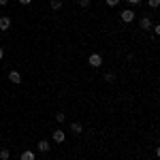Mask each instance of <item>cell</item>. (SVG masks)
<instances>
[{
	"mask_svg": "<svg viewBox=\"0 0 160 160\" xmlns=\"http://www.w3.org/2000/svg\"><path fill=\"white\" fill-rule=\"evenodd\" d=\"M2 58H4V51H2V47H0V60H2Z\"/></svg>",
	"mask_w": 160,
	"mask_h": 160,
	"instance_id": "44dd1931",
	"label": "cell"
},
{
	"mask_svg": "<svg viewBox=\"0 0 160 160\" xmlns=\"http://www.w3.org/2000/svg\"><path fill=\"white\" fill-rule=\"evenodd\" d=\"M17 2H19V4H30L32 0H17Z\"/></svg>",
	"mask_w": 160,
	"mask_h": 160,
	"instance_id": "ac0fdd59",
	"label": "cell"
},
{
	"mask_svg": "<svg viewBox=\"0 0 160 160\" xmlns=\"http://www.w3.org/2000/svg\"><path fill=\"white\" fill-rule=\"evenodd\" d=\"M68 128H71V132H73V135H77V137H79L81 132H83V126H81L79 122H73L71 126H68Z\"/></svg>",
	"mask_w": 160,
	"mask_h": 160,
	"instance_id": "52a82bcc",
	"label": "cell"
},
{
	"mask_svg": "<svg viewBox=\"0 0 160 160\" xmlns=\"http://www.w3.org/2000/svg\"><path fill=\"white\" fill-rule=\"evenodd\" d=\"M126 2H128V4H139L141 0H126Z\"/></svg>",
	"mask_w": 160,
	"mask_h": 160,
	"instance_id": "d6986e66",
	"label": "cell"
},
{
	"mask_svg": "<svg viewBox=\"0 0 160 160\" xmlns=\"http://www.w3.org/2000/svg\"><path fill=\"white\" fill-rule=\"evenodd\" d=\"M107 2V7H118L120 4V0H105Z\"/></svg>",
	"mask_w": 160,
	"mask_h": 160,
	"instance_id": "e0dca14e",
	"label": "cell"
},
{
	"mask_svg": "<svg viewBox=\"0 0 160 160\" xmlns=\"http://www.w3.org/2000/svg\"><path fill=\"white\" fill-rule=\"evenodd\" d=\"M139 28H141V30H152V19H149V15H143V17L139 19Z\"/></svg>",
	"mask_w": 160,
	"mask_h": 160,
	"instance_id": "277c9868",
	"label": "cell"
},
{
	"mask_svg": "<svg viewBox=\"0 0 160 160\" xmlns=\"http://www.w3.org/2000/svg\"><path fill=\"white\" fill-rule=\"evenodd\" d=\"M120 17H122V22L130 24V22H135V19H137V13L132 11V9H124V11L120 13Z\"/></svg>",
	"mask_w": 160,
	"mask_h": 160,
	"instance_id": "6da1fadb",
	"label": "cell"
},
{
	"mask_svg": "<svg viewBox=\"0 0 160 160\" xmlns=\"http://www.w3.org/2000/svg\"><path fill=\"white\" fill-rule=\"evenodd\" d=\"M105 81H107V83H113V81H115V73H105Z\"/></svg>",
	"mask_w": 160,
	"mask_h": 160,
	"instance_id": "7c38bea8",
	"label": "cell"
},
{
	"mask_svg": "<svg viewBox=\"0 0 160 160\" xmlns=\"http://www.w3.org/2000/svg\"><path fill=\"white\" fill-rule=\"evenodd\" d=\"M51 139H53L56 143H64V139H66V132H64L62 128H56V130L51 132Z\"/></svg>",
	"mask_w": 160,
	"mask_h": 160,
	"instance_id": "3957f363",
	"label": "cell"
},
{
	"mask_svg": "<svg viewBox=\"0 0 160 160\" xmlns=\"http://www.w3.org/2000/svg\"><path fill=\"white\" fill-rule=\"evenodd\" d=\"M19 160H34V152H32V149H26V152H22Z\"/></svg>",
	"mask_w": 160,
	"mask_h": 160,
	"instance_id": "9c48e42d",
	"label": "cell"
},
{
	"mask_svg": "<svg viewBox=\"0 0 160 160\" xmlns=\"http://www.w3.org/2000/svg\"><path fill=\"white\" fill-rule=\"evenodd\" d=\"M11 28V17L9 15H0V30H9Z\"/></svg>",
	"mask_w": 160,
	"mask_h": 160,
	"instance_id": "8992f818",
	"label": "cell"
},
{
	"mask_svg": "<svg viewBox=\"0 0 160 160\" xmlns=\"http://www.w3.org/2000/svg\"><path fill=\"white\" fill-rule=\"evenodd\" d=\"M152 30H154V34L158 37L160 34V24H152Z\"/></svg>",
	"mask_w": 160,
	"mask_h": 160,
	"instance_id": "2e32d148",
	"label": "cell"
},
{
	"mask_svg": "<svg viewBox=\"0 0 160 160\" xmlns=\"http://www.w3.org/2000/svg\"><path fill=\"white\" fill-rule=\"evenodd\" d=\"M88 64H90L92 68H100V66H102V56H100V53H92V56L88 58Z\"/></svg>",
	"mask_w": 160,
	"mask_h": 160,
	"instance_id": "7a4b0ae2",
	"label": "cell"
},
{
	"mask_svg": "<svg viewBox=\"0 0 160 160\" xmlns=\"http://www.w3.org/2000/svg\"><path fill=\"white\" fill-rule=\"evenodd\" d=\"M64 120H66V115H64L62 111H58V113H56V122H58V124H62Z\"/></svg>",
	"mask_w": 160,
	"mask_h": 160,
	"instance_id": "4fadbf2b",
	"label": "cell"
},
{
	"mask_svg": "<svg viewBox=\"0 0 160 160\" xmlns=\"http://www.w3.org/2000/svg\"><path fill=\"white\" fill-rule=\"evenodd\" d=\"M37 149H38V152H43V154H47V152H49V149H51L49 141H45V139H41V141H38V143H37Z\"/></svg>",
	"mask_w": 160,
	"mask_h": 160,
	"instance_id": "5b68a950",
	"label": "cell"
},
{
	"mask_svg": "<svg viewBox=\"0 0 160 160\" xmlns=\"http://www.w3.org/2000/svg\"><path fill=\"white\" fill-rule=\"evenodd\" d=\"M9 158H11V149L0 148V160H9Z\"/></svg>",
	"mask_w": 160,
	"mask_h": 160,
	"instance_id": "30bf717a",
	"label": "cell"
},
{
	"mask_svg": "<svg viewBox=\"0 0 160 160\" xmlns=\"http://www.w3.org/2000/svg\"><path fill=\"white\" fill-rule=\"evenodd\" d=\"M9 81L15 83V86H17V83H22V75L17 73V71H11V73H9Z\"/></svg>",
	"mask_w": 160,
	"mask_h": 160,
	"instance_id": "ba28073f",
	"label": "cell"
},
{
	"mask_svg": "<svg viewBox=\"0 0 160 160\" xmlns=\"http://www.w3.org/2000/svg\"><path fill=\"white\" fill-rule=\"evenodd\" d=\"M62 2H64V0H49V4H51V9H53V11H60V9H62Z\"/></svg>",
	"mask_w": 160,
	"mask_h": 160,
	"instance_id": "8fae6325",
	"label": "cell"
},
{
	"mask_svg": "<svg viewBox=\"0 0 160 160\" xmlns=\"http://www.w3.org/2000/svg\"><path fill=\"white\" fill-rule=\"evenodd\" d=\"M79 7L81 9H90V0H79Z\"/></svg>",
	"mask_w": 160,
	"mask_h": 160,
	"instance_id": "9a60e30c",
	"label": "cell"
},
{
	"mask_svg": "<svg viewBox=\"0 0 160 160\" xmlns=\"http://www.w3.org/2000/svg\"><path fill=\"white\" fill-rule=\"evenodd\" d=\"M4 4H9V0H0V7H4Z\"/></svg>",
	"mask_w": 160,
	"mask_h": 160,
	"instance_id": "ffe728a7",
	"label": "cell"
},
{
	"mask_svg": "<svg viewBox=\"0 0 160 160\" xmlns=\"http://www.w3.org/2000/svg\"><path fill=\"white\" fill-rule=\"evenodd\" d=\"M148 4L152 7V9H158V7H160V0H148Z\"/></svg>",
	"mask_w": 160,
	"mask_h": 160,
	"instance_id": "5bb4252c",
	"label": "cell"
}]
</instances>
